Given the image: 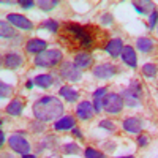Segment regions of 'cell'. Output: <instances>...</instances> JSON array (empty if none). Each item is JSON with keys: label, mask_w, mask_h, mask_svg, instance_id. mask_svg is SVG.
I'll return each mask as SVG.
<instances>
[{"label": "cell", "mask_w": 158, "mask_h": 158, "mask_svg": "<svg viewBox=\"0 0 158 158\" xmlns=\"http://www.w3.org/2000/svg\"><path fill=\"white\" fill-rule=\"evenodd\" d=\"M63 150L67 152V153H79L81 152V149H79L74 142H70V144H65V147H63Z\"/></svg>", "instance_id": "obj_30"}, {"label": "cell", "mask_w": 158, "mask_h": 158, "mask_svg": "<svg viewBox=\"0 0 158 158\" xmlns=\"http://www.w3.org/2000/svg\"><path fill=\"white\" fill-rule=\"evenodd\" d=\"M59 95H60L62 98H65L67 101H70V103H74V101L79 98V94H77V92H76L73 87H70V85H63V87H60Z\"/></svg>", "instance_id": "obj_17"}, {"label": "cell", "mask_w": 158, "mask_h": 158, "mask_svg": "<svg viewBox=\"0 0 158 158\" xmlns=\"http://www.w3.org/2000/svg\"><path fill=\"white\" fill-rule=\"evenodd\" d=\"M100 127L104 128V130H109V131H115V123L112 120H108V118H104V120L100 122Z\"/></svg>", "instance_id": "obj_31"}, {"label": "cell", "mask_w": 158, "mask_h": 158, "mask_svg": "<svg viewBox=\"0 0 158 158\" xmlns=\"http://www.w3.org/2000/svg\"><path fill=\"white\" fill-rule=\"evenodd\" d=\"M74 65H76V68H79V70L89 68L90 65H92V57H90V54H87V52H81V54H77L76 59H74Z\"/></svg>", "instance_id": "obj_19"}, {"label": "cell", "mask_w": 158, "mask_h": 158, "mask_svg": "<svg viewBox=\"0 0 158 158\" xmlns=\"http://www.w3.org/2000/svg\"><path fill=\"white\" fill-rule=\"evenodd\" d=\"M8 144H10V147L15 150V152H18V153H21V155H27L29 152H30V144H29V141L25 139V138H22V136H19V135H13L10 139H8Z\"/></svg>", "instance_id": "obj_6"}, {"label": "cell", "mask_w": 158, "mask_h": 158, "mask_svg": "<svg viewBox=\"0 0 158 158\" xmlns=\"http://www.w3.org/2000/svg\"><path fill=\"white\" fill-rule=\"evenodd\" d=\"M101 24L111 25V24H112V16H111V15H103V16H101Z\"/></svg>", "instance_id": "obj_34"}, {"label": "cell", "mask_w": 158, "mask_h": 158, "mask_svg": "<svg viewBox=\"0 0 158 158\" xmlns=\"http://www.w3.org/2000/svg\"><path fill=\"white\" fill-rule=\"evenodd\" d=\"M63 114V103L56 97H43L35 101L33 104V115L40 122H51L59 120Z\"/></svg>", "instance_id": "obj_1"}, {"label": "cell", "mask_w": 158, "mask_h": 158, "mask_svg": "<svg viewBox=\"0 0 158 158\" xmlns=\"http://www.w3.org/2000/svg\"><path fill=\"white\" fill-rule=\"evenodd\" d=\"M106 94H108V90L104 87H100V89H97L94 92V109H95V112L101 111V108H103V98L106 97Z\"/></svg>", "instance_id": "obj_18"}, {"label": "cell", "mask_w": 158, "mask_h": 158, "mask_svg": "<svg viewBox=\"0 0 158 158\" xmlns=\"http://www.w3.org/2000/svg\"><path fill=\"white\" fill-rule=\"evenodd\" d=\"M11 94H13V87H11V85H6L5 82L0 84V97L6 98V97H10Z\"/></svg>", "instance_id": "obj_29"}, {"label": "cell", "mask_w": 158, "mask_h": 158, "mask_svg": "<svg viewBox=\"0 0 158 158\" xmlns=\"http://www.w3.org/2000/svg\"><path fill=\"white\" fill-rule=\"evenodd\" d=\"M133 8L138 13H146L149 10L153 11V3L152 2H133Z\"/></svg>", "instance_id": "obj_24"}, {"label": "cell", "mask_w": 158, "mask_h": 158, "mask_svg": "<svg viewBox=\"0 0 158 158\" xmlns=\"http://www.w3.org/2000/svg\"><path fill=\"white\" fill-rule=\"evenodd\" d=\"M73 133H74L76 138H82V133H81V131H79L77 128H73Z\"/></svg>", "instance_id": "obj_36"}, {"label": "cell", "mask_w": 158, "mask_h": 158, "mask_svg": "<svg viewBox=\"0 0 158 158\" xmlns=\"http://www.w3.org/2000/svg\"><path fill=\"white\" fill-rule=\"evenodd\" d=\"M156 22H158V11L153 10V11L150 13V18H149V27H150V29H155Z\"/></svg>", "instance_id": "obj_32"}, {"label": "cell", "mask_w": 158, "mask_h": 158, "mask_svg": "<svg viewBox=\"0 0 158 158\" xmlns=\"http://www.w3.org/2000/svg\"><path fill=\"white\" fill-rule=\"evenodd\" d=\"M41 27L43 29H48L51 33H57L59 32V22L54 21V19H48V21H44L41 24Z\"/></svg>", "instance_id": "obj_26"}, {"label": "cell", "mask_w": 158, "mask_h": 158, "mask_svg": "<svg viewBox=\"0 0 158 158\" xmlns=\"http://www.w3.org/2000/svg\"><path fill=\"white\" fill-rule=\"evenodd\" d=\"M106 52L111 56V57H114V59H117L118 56L122 54V51H123V41H122V38H112L111 41H108V44H106Z\"/></svg>", "instance_id": "obj_10"}, {"label": "cell", "mask_w": 158, "mask_h": 158, "mask_svg": "<svg viewBox=\"0 0 158 158\" xmlns=\"http://www.w3.org/2000/svg\"><path fill=\"white\" fill-rule=\"evenodd\" d=\"M94 104L89 103V101H82V103H79L77 104V108H76V117L77 118H81V120H89V118L94 117Z\"/></svg>", "instance_id": "obj_9"}, {"label": "cell", "mask_w": 158, "mask_h": 158, "mask_svg": "<svg viewBox=\"0 0 158 158\" xmlns=\"http://www.w3.org/2000/svg\"><path fill=\"white\" fill-rule=\"evenodd\" d=\"M33 85H35V82H33L32 79H30V81H27V85H25V87H27V89H32Z\"/></svg>", "instance_id": "obj_37"}, {"label": "cell", "mask_w": 158, "mask_h": 158, "mask_svg": "<svg viewBox=\"0 0 158 158\" xmlns=\"http://www.w3.org/2000/svg\"><path fill=\"white\" fill-rule=\"evenodd\" d=\"M156 30H158V27H156Z\"/></svg>", "instance_id": "obj_43"}, {"label": "cell", "mask_w": 158, "mask_h": 158, "mask_svg": "<svg viewBox=\"0 0 158 158\" xmlns=\"http://www.w3.org/2000/svg\"><path fill=\"white\" fill-rule=\"evenodd\" d=\"M156 65H153V63H146L142 67V74L146 76V77H155L156 76Z\"/></svg>", "instance_id": "obj_25"}, {"label": "cell", "mask_w": 158, "mask_h": 158, "mask_svg": "<svg viewBox=\"0 0 158 158\" xmlns=\"http://www.w3.org/2000/svg\"><path fill=\"white\" fill-rule=\"evenodd\" d=\"M22 109H24V103L21 100H13L8 106H6V112L10 115H21L22 114Z\"/></svg>", "instance_id": "obj_22"}, {"label": "cell", "mask_w": 158, "mask_h": 158, "mask_svg": "<svg viewBox=\"0 0 158 158\" xmlns=\"http://www.w3.org/2000/svg\"><path fill=\"white\" fill-rule=\"evenodd\" d=\"M65 33L70 38H73V41H76L77 46H84V48H90L92 46V36L90 33L81 27L77 24H67L65 25Z\"/></svg>", "instance_id": "obj_2"}, {"label": "cell", "mask_w": 158, "mask_h": 158, "mask_svg": "<svg viewBox=\"0 0 158 158\" xmlns=\"http://www.w3.org/2000/svg\"><path fill=\"white\" fill-rule=\"evenodd\" d=\"M125 95L128 98V104L131 106V104H136V100L141 97V87L138 84V81H131L128 90L125 92Z\"/></svg>", "instance_id": "obj_15"}, {"label": "cell", "mask_w": 158, "mask_h": 158, "mask_svg": "<svg viewBox=\"0 0 158 158\" xmlns=\"http://www.w3.org/2000/svg\"><path fill=\"white\" fill-rule=\"evenodd\" d=\"M57 3H59V2H56V0H40V2H38L40 8H41V10H44V11H49V10H52L54 6H57Z\"/></svg>", "instance_id": "obj_27"}, {"label": "cell", "mask_w": 158, "mask_h": 158, "mask_svg": "<svg viewBox=\"0 0 158 158\" xmlns=\"http://www.w3.org/2000/svg\"><path fill=\"white\" fill-rule=\"evenodd\" d=\"M46 46H48V43L44 41V40L33 38V40H29L27 41L25 49H27V52H30V54H41V52L46 51Z\"/></svg>", "instance_id": "obj_11"}, {"label": "cell", "mask_w": 158, "mask_h": 158, "mask_svg": "<svg viewBox=\"0 0 158 158\" xmlns=\"http://www.w3.org/2000/svg\"><path fill=\"white\" fill-rule=\"evenodd\" d=\"M0 30H2V32H0L2 38H13V36H15V29H13L6 21L0 22Z\"/></svg>", "instance_id": "obj_23"}, {"label": "cell", "mask_w": 158, "mask_h": 158, "mask_svg": "<svg viewBox=\"0 0 158 158\" xmlns=\"http://www.w3.org/2000/svg\"><path fill=\"white\" fill-rule=\"evenodd\" d=\"M136 46L141 52H144V54H147V52H150L153 49V40L147 38V36H141L138 38V41H136Z\"/></svg>", "instance_id": "obj_21"}, {"label": "cell", "mask_w": 158, "mask_h": 158, "mask_svg": "<svg viewBox=\"0 0 158 158\" xmlns=\"http://www.w3.org/2000/svg\"><path fill=\"white\" fill-rule=\"evenodd\" d=\"M60 76L63 79H67L70 82H77L81 79L82 73L79 68H76V65L73 62H63L62 63V68H60Z\"/></svg>", "instance_id": "obj_5"}, {"label": "cell", "mask_w": 158, "mask_h": 158, "mask_svg": "<svg viewBox=\"0 0 158 158\" xmlns=\"http://www.w3.org/2000/svg\"><path fill=\"white\" fill-rule=\"evenodd\" d=\"M22 63H24V59H22V56H19V54H15V52H11V54H6V56L3 57V65H5L6 68H10V70L19 68Z\"/></svg>", "instance_id": "obj_14"}, {"label": "cell", "mask_w": 158, "mask_h": 158, "mask_svg": "<svg viewBox=\"0 0 158 158\" xmlns=\"http://www.w3.org/2000/svg\"><path fill=\"white\" fill-rule=\"evenodd\" d=\"M22 158H36L35 155H30V153H27V155H22Z\"/></svg>", "instance_id": "obj_39"}, {"label": "cell", "mask_w": 158, "mask_h": 158, "mask_svg": "<svg viewBox=\"0 0 158 158\" xmlns=\"http://www.w3.org/2000/svg\"><path fill=\"white\" fill-rule=\"evenodd\" d=\"M35 85L41 87V89H48L51 87L52 84H54V77H52L51 74H38L35 79H33Z\"/></svg>", "instance_id": "obj_20"}, {"label": "cell", "mask_w": 158, "mask_h": 158, "mask_svg": "<svg viewBox=\"0 0 158 158\" xmlns=\"http://www.w3.org/2000/svg\"><path fill=\"white\" fill-rule=\"evenodd\" d=\"M123 130L128 131V133L131 135H136V133H141V130H142V123L138 117H128L123 120Z\"/></svg>", "instance_id": "obj_13"}, {"label": "cell", "mask_w": 158, "mask_h": 158, "mask_svg": "<svg viewBox=\"0 0 158 158\" xmlns=\"http://www.w3.org/2000/svg\"><path fill=\"white\" fill-rule=\"evenodd\" d=\"M74 117H71V115H63V117H60L59 120L54 123V128L57 130V131H62V130H73L74 128Z\"/></svg>", "instance_id": "obj_16"}, {"label": "cell", "mask_w": 158, "mask_h": 158, "mask_svg": "<svg viewBox=\"0 0 158 158\" xmlns=\"http://www.w3.org/2000/svg\"><path fill=\"white\" fill-rule=\"evenodd\" d=\"M117 73V68L112 63H101L94 68V76L97 79H109Z\"/></svg>", "instance_id": "obj_8"}, {"label": "cell", "mask_w": 158, "mask_h": 158, "mask_svg": "<svg viewBox=\"0 0 158 158\" xmlns=\"http://www.w3.org/2000/svg\"><path fill=\"white\" fill-rule=\"evenodd\" d=\"M118 158H135V156H118Z\"/></svg>", "instance_id": "obj_41"}, {"label": "cell", "mask_w": 158, "mask_h": 158, "mask_svg": "<svg viewBox=\"0 0 158 158\" xmlns=\"http://www.w3.org/2000/svg\"><path fill=\"white\" fill-rule=\"evenodd\" d=\"M19 6H22V8H32L35 3L32 2V0H19Z\"/></svg>", "instance_id": "obj_33"}, {"label": "cell", "mask_w": 158, "mask_h": 158, "mask_svg": "<svg viewBox=\"0 0 158 158\" xmlns=\"http://www.w3.org/2000/svg\"><path fill=\"white\" fill-rule=\"evenodd\" d=\"M123 108V98L117 94H108L103 98V109L109 114H117Z\"/></svg>", "instance_id": "obj_4"}, {"label": "cell", "mask_w": 158, "mask_h": 158, "mask_svg": "<svg viewBox=\"0 0 158 158\" xmlns=\"http://www.w3.org/2000/svg\"><path fill=\"white\" fill-rule=\"evenodd\" d=\"M62 51L59 49H46L44 52L38 54L35 57V65L36 67H41V68H52L56 67L57 63L62 62Z\"/></svg>", "instance_id": "obj_3"}, {"label": "cell", "mask_w": 158, "mask_h": 158, "mask_svg": "<svg viewBox=\"0 0 158 158\" xmlns=\"http://www.w3.org/2000/svg\"><path fill=\"white\" fill-rule=\"evenodd\" d=\"M122 60L131 68H136L138 67V57H136V52L131 46H123L122 51Z\"/></svg>", "instance_id": "obj_12"}, {"label": "cell", "mask_w": 158, "mask_h": 158, "mask_svg": "<svg viewBox=\"0 0 158 158\" xmlns=\"http://www.w3.org/2000/svg\"><path fill=\"white\" fill-rule=\"evenodd\" d=\"M48 158H57V156H48Z\"/></svg>", "instance_id": "obj_42"}, {"label": "cell", "mask_w": 158, "mask_h": 158, "mask_svg": "<svg viewBox=\"0 0 158 158\" xmlns=\"http://www.w3.org/2000/svg\"><path fill=\"white\" fill-rule=\"evenodd\" d=\"M138 144H139L141 147H146L147 144H149V138L147 136H139L138 138Z\"/></svg>", "instance_id": "obj_35"}, {"label": "cell", "mask_w": 158, "mask_h": 158, "mask_svg": "<svg viewBox=\"0 0 158 158\" xmlns=\"http://www.w3.org/2000/svg\"><path fill=\"white\" fill-rule=\"evenodd\" d=\"M3 158H13V155H10V153H3Z\"/></svg>", "instance_id": "obj_40"}, {"label": "cell", "mask_w": 158, "mask_h": 158, "mask_svg": "<svg viewBox=\"0 0 158 158\" xmlns=\"http://www.w3.org/2000/svg\"><path fill=\"white\" fill-rule=\"evenodd\" d=\"M0 142L5 144V135H3V131H0Z\"/></svg>", "instance_id": "obj_38"}, {"label": "cell", "mask_w": 158, "mask_h": 158, "mask_svg": "<svg viewBox=\"0 0 158 158\" xmlns=\"http://www.w3.org/2000/svg\"><path fill=\"white\" fill-rule=\"evenodd\" d=\"M6 21L10 24H13L15 27L18 29H22V30H32L33 29V24L22 15H15V13H10L6 15Z\"/></svg>", "instance_id": "obj_7"}, {"label": "cell", "mask_w": 158, "mask_h": 158, "mask_svg": "<svg viewBox=\"0 0 158 158\" xmlns=\"http://www.w3.org/2000/svg\"><path fill=\"white\" fill-rule=\"evenodd\" d=\"M84 155H85V158H106L104 153H101L100 150H95V149H90V147L85 149Z\"/></svg>", "instance_id": "obj_28"}]
</instances>
